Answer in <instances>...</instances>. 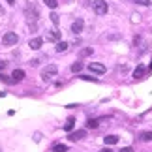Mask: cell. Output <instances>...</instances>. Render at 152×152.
I'll list each match as a JSON object with an SVG mask.
<instances>
[{
  "mask_svg": "<svg viewBox=\"0 0 152 152\" xmlns=\"http://www.w3.org/2000/svg\"><path fill=\"white\" fill-rule=\"evenodd\" d=\"M25 15H26V23H28V26L34 28V23H36V21H38V17H39V10L36 8V4L26 2V4H25Z\"/></svg>",
  "mask_w": 152,
  "mask_h": 152,
  "instance_id": "1",
  "label": "cell"
},
{
  "mask_svg": "<svg viewBox=\"0 0 152 152\" xmlns=\"http://www.w3.org/2000/svg\"><path fill=\"white\" fill-rule=\"evenodd\" d=\"M58 73V68L55 66V64H49V66H45L43 69H42V73H39V77H42L43 81H51L55 75Z\"/></svg>",
  "mask_w": 152,
  "mask_h": 152,
  "instance_id": "2",
  "label": "cell"
},
{
  "mask_svg": "<svg viewBox=\"0 0 152 152\" xmlns=\"http://www.w3.org/2000/svg\"><path fill=\"white\" fill-rule=\"evenodd\" d=\"M17 42H19V36H17L15 32H6L2 36V43L6 47H11V45H15Z\"/></svg>",
  "mask_w": 152,
  "mask_h": 152,
  "instance_id": "3",
  "label": "cell"
},
{
  "mask_svg": "<svg viewBox=\"0 0 152 152\" xmlns=\"http://www.w3.org/2000/svg\"><path fill=\"white\" fill-rule=\"evenodd\" d=\"M92 8H94V11H96V15H105L107 13V2L105 0H94V4H92Z\"/></svg>",
  "mask_w": 152,
  "mask_h": 152,
  "instance_id": "4",
  "label": "cell"
},
{
  "mask_svg": "<svg viewBox=\"0 0 152 152\" xmlns=\"http://www.w3.org/2000/svg\"><path fill=\"white\" fill-rule=\"evenodd\" d=\"M88 69H90V72H94V73H100V75H103L105 72H107V68H105L103 64H100V62H90L88 64Z\"/></svg>",
  "mask_w": 152,
  "mask_h": 152,
  "instance_id": "5",
  "label": "cell"
},
{
  "mask_svg": "<svg viewBox=\"0 0 152 152\" xmlns=\"http://www.w3.org/2000/svg\"><path fill=\"white\" fill-rule=\"evenodd\" d=\"M83 21H81V19H77V21H73V25H72V32L73 34H81V32H83Z\"/></svg>",
  "mask_w": 152,
  "mask_h": 152,
  "instance_id": "6",
  "label": "cell"
},
{
  "mask_svg": "<svg viewBox=\"0 0 152 152\" xmlns=\"http://www.w3.org/2000/svg\"><path fill=\"white\" fill-rule=\"evenodd\" d=\"M42 43H43V39H42V38H32L30 42H28V47L36 51V49H39V47H42Z\"/></svg>",
  "mask_w": 152,
  "mask_h": 152,
  "instance_id": "7",
  "label": "cell"
},
{
  "mask_svg": "<svg viewBox=\"0 0 152 152\" xmlns=\"http://www.w3.org/2000/svg\"><path fill=\"white\" fill-rule=\"evenodd\" d=\"M86 135L85 130H79V132H72L69 133V141H79V139H83Z\"/></svg>",
  "mask_w": 152,
  "mask_h": 152,
  "instance_id": "8",
  "label": "cell"
},
{
  "mask_svg": "<svg viewBox=\"0 0 152 152\" xmlns=\"http://www.w3.org/2000/svg\"><path fill=\"white\" fill-rule=\"evenodd\" d=\"M145 72H147V68H145L143 64H139V66L133 69V77H135V79H141L143 75H145Z\"/></svg>",
  "mask_w": 152,
  "mask_h": 152,
  "instance_id": "9",
  "label": "cell"
},
{
  "mask_svg": "<svg viewBox=\"0 0 152 152\" xmlns=\"http://www.w3.org/2000/svg\"><path fill=\"white\" fill-rule=\"evenodd\" d=\"M11 77H13L15 83H17V81H23V79H25V69H13Z\"/></svg>",
  "mask_w": 152,
  "mask_h": 152,
  "instance_id": "10",
  "label": "cell"
},
{
  "mask_svg": "<svg viewBox=\"0 0 152 152\" xmlns=\"http://www.w3.org/2000/svg\"><path fill=\"white\" fill-rule=\"evenodd\" d=\"M51 152H68V147H66V145H62V143H56V145H53Z\"/></svg>",
  "mask_w": 152,
  "mask_h": 152,
  "instance_id": "11",
  "label": "cell"
},
{
  "mask_svg": "<svg viewBox=\"0 0 152 152\" xmlns=\"http://www.w3.org/2000/svg\"><path fill=\"white\" fill-rule=\"evenodd\" d=\"M103 141H105V145H116L118 143V135H107Z\"/></svg>",
  "mask_w": 152,
  "mask_h": 152,
  "instance_id": "12",
  "label": "cell"
},
{
  "mask_svg": "<svg viewBox=\"0 0 152 152\" xmlns=\"http://www.w3.org/2000/svg\"><path fill=\"white\" fill-rule=\"evenodd\" d=\"M73 128H75V118H68L66 124H64V130H66V132H72Z\"/></svg>",
  "mask_w": 152,
  "mask_h": 152,
  "instance_id": "13",
  "label": "cell"
},
{
  "mask_svg": "<svg viewBox=\"0 0 152 152\" xmlns=\"http://www.w3.org/2000/svg\"><path fill=\"white\" fill-rule=\"evenodd\" d=\"M69 69H72L73 73H79L81 69H83V62H73L72 66H69Z\"/></svg>",
  "mask_w": 152,
  "mask_h": 152,
  "instance_id": "14",
  "label": "cell"
},
{
  "mask_svg": "<svg viewBox=\"0 0 152 152\" xmlns=\"http://www.w3.org/2000/svg\"><path fill=\"white\" fill-rule=\"evenodd\" d=\"M49 39H51V42H60V32H58V30H53L49 34Z\"/></svg>",
  "mask_w": 152,
  "mask_h": 152,
  "instance_id": "15",
  "label": "cell"
},
{
  "mask_svg": "<svg viewBox=\"0 0 152 152\" xmlns=\"http://www.w3.org/2000/svg\"><path fill=\"white\" fill-rule=\"evenodd\" d=\"M66 49H68V43L66 42H58L56 43V53H64Z\"/></svg>",
  "mask_w": 152,
  "mask_h": 152,
  "instance_id": "16",
  "label": "cell"
},
{
  "mask_svg": "<svg viewBox=\"0 0 152 152\" xmlns=\"http://www.w3.org/2000/svg\"><path fill=\"white\" fill-rule=\"evenodd\" d=\"M141 141H152V132H143L141 133Z\"/></svg>",
  "mask_w": 152,
  "mask_h": 152,
  "instance_id": "17",
  "label": "cell"
},
{
  "mask_svg": "<svg viewBox=\"0 0 152 152\" xmlns=\"http://www.w3.org/2000/svg\"><path fill=\"white\" fill-rule=\"evenodd\" d=\"M86 128H90V130H94V128H98V120H96V118H90L88 122H86Z\"/></svg>",
  "mask_w": 152,
  "mask_h": 152,
  "instance_id": "18",
  "label": "cell"
},
{
  "mask_svg": "<svg viewBox=\"0 0 152 152\" xmlns=\"http://www.w3.org/2000/svg\"><path fill=\"white\" fill-rule=\"evenodd\" d=\"M43 2H45V6H49L51 10H55L56 6H58V2H56V0H43Z\"/></svg>",
  "mask_w": 152,
  "mask_h": 152,
  "instance_id": "19",
  "label": "cell"
},
{
  "mask_svg": "<svg viewBox=\"0 0 152 152\" xmlns=\"http://www.w3.org/2000/svg\"><path fill=\"white\" fill-rule=\"evenodd\" d=\"M92 53H94V51H92L90 47H86V49H83V51H81V53H79V55H81V56H90V55H92Z\"/></svg>",
  "mask_w": 152,
  "mask_h": 152,
  "instance_id": "20",
  "label": "cell"
},
{
  "mask_svg": "<svg viewBox=\"0 0 152 152\" xmlns=\"http://www.w3.org/2000/svg\"><path fill=\"white\" fill-rule=\"evenodd\" d=\"M81 79H83V81H90V83H96V77H90V75H81Z\"/></svg>",
  "mask_w": 152,
  "mask_h": 152,
  "instance_id": "21",
  "label": "cell"
},
{
  "mask_svg": "<svg viewBox=\"0 0 152 152\" xmlns=\"http://www.w3.org/2000/svg\"><path fill=\"white\" fill-rule=\"evenodd\" d=\"M133 2L139 6H150V0H133Z\"/></svg>",
  "mask_w": 152,
  "mask_h": 152,
  "instance_id": "22",
  "label": "cell"
},
{
  "mask_svg": "<svg viewBox=\"0 0 152 152\" xmlns=\"http://www.w3.org/2000/svg\"><path fill=\"white\" fill-rule=\"evenodd\" d=\"M6 68H8V62H6V60H0V72H4Z\"/></svg>",
  "mask_w": 152,
  "mask_h": 152,
  "instance_id": "23",
  "label": "cell"
},
{
  "mask_svg": "<svg viewBox=\"0 0 152 152\" xmlns=\"http://www.w3.org/2000/svg\"><path fill=\"white\" fill-rule=\"evenodd\" d=\"M51 21L55 23V25H58V15L56 13H51Z\"/></svg>",
  "mask_w": 152,
  "mask_h": 152,
  "instance_id": "24",
  "label": "cell"
},
{
  "mask_svg": "<svg viewBox=\"0 0 152 152\" xmlns=\"http://www.w3.org/2000/svg\"><path fill=\"white\" fill-rule=\"evenodd\" d=\"M118 152H133V148L132 147H124V148H120Z\"/></svg>",
  "mask_w": 152,
  "mask_h": 152,
  "instance_id": "25",
  "label": "cell"
},
{
  "mask_svg": "<svg viewBox=\"0 0 152 152\" xmlns=\"http://www.w3.org/2000/svg\"><path fill=\"white\" fill-rule=\"evenodd\" d=\"M100 152H113V150H111V148H102Z\"/></svg>",
  "mask_w": 152,
  "mask_h": 152,
  "instance_id": "26",
  "label": "cell"
},
{
  "mask_svg": "<svg viewBox=\"0 0 152 152\" xmlns=\"http://www.w3.org/2000/svg\"><path fill=\"white\" fill-rule=\"evenodd\" d=\"M8 4H10V6H13V4H15V0H8Z\"/></svg>",
  "mask_w": 152,
  "mask_h": 152,
  "instance_id": "27",
  "label": "cell"
},
{
  "mask_svg": "<svg viewBox=\"0 0 152 152\" xmlns=\"http://www.w3.org/2000/svg\"><path fill=\"white\" fill-rule=\"evenodd\" d=\"M0 13H2V6H0Z\"/></svg>",
  "mask_w": 152,
  "mask_h": 152,
  "instance_id": "28",
  "label": "cell"
},
{
  "mask_svg": "<svg viewBox=\"0 0 152 152\" xmlns=\"http://www.w3.org/2000/svg\"><path fill=\"white\" fill-rule=\"evenodd\" d=\"M150 68H152V64H150Z\"/></svg>",
  "mask_w": 152,
  "mask_h": 152,
  "instance_id": "29",
  "label": "cell"
},
{
  "mask_svg": "<svg viewBox=\"0 0 152 152\" xmlns=\"http://www.w3.org/2000/svg\"><path fill=\"white\" fill-rule=\"evenodd\" d=\"M0 152H2V150H0Z\"/></svg>",
  "mask_w": 152,
  "mask_h": 152,
  "instance_id": "30",
  "label": "cell"
}]
</instances>
